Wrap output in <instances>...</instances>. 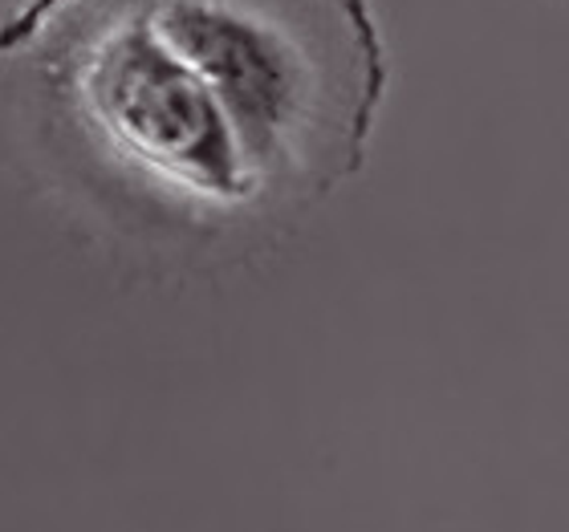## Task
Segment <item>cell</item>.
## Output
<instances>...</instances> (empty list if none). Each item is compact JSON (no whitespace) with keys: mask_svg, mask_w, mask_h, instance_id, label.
Returning a JSON list of instances; mask_svg holds the SVG:
<instances>
[{"mask_svg":"<svg viewBox=\"0 0 569 532\" xmlns=\"http://www.w3.org/2000/svg\"><path fill=\"white\" fill-rule=\"evenodd\" d=\"M249 167L252 191L321 200L362 171L391 82L370 0H154Z\"/></svg>","mask_w":569,"mask_h":532,"instance_id":"6da1fadb","label":"cell"},{"mask_svg":"<svg viewBox=\"0 0 569 532\" xmlns=\"http://www.w3.org/2000/svg\"><path fill=\"white\" fill-rule=\"evenodd\" d=\"M21 53L131 163L196 200H257L224 110L167 41L154 0H24L0 24V61Z\"/></svg>","mask_w":569,"mask_h":532,"instance_id":"7a4b0ae2","label":"cell"}]
</instances>
